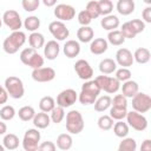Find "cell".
I'll list each match as a JSON object with an SVG mask.
<instances>
[{
	"mask_svg": "<svg viewBox=\"0 0 151 151\" xmlns=\"http://www.w3.org/2000/svg\"><path fill=\"white\" fill-rule=\"evenodd\" d=\"M116 63L122 67H130L134 63L133 54L129 48L122 47L116 52Z\"/></svg>",
	"mask_w": 151,
	"mask_h": 151,
	"instance_id": "15",
	"label": "cell"
},
{
	"mask_svg": "<svg viewBox=\"0 0 151 151\" xmlns=\"http://www.w3.org/2000/svg\"><path fill=\"white\" fill-rule=\"evenodd\" d=\"M54 15L60 21H70L76 17V9L68 4H59L54 8Z\"/></svg>",
	"mask_w": 151,
	"mask_h": 151,
	"instance_id": "13",
	"label": "cell"
},
{
	"mask_svg": "<svg viewBox=\"0 0 151 151\" xmlns=\"http://www.w3.org/2000/svg\"><path fill=\"white\" fill-rule=\"evenodd\" d=\"M132 109L139 113H146L151 110V97L144 92H137L132 97Z\"/></svg>",
	"mask_w": 151,
	"mask_h": 151,
	"instance_id": "7",
	"label": "cell"
},
{
	"mask_svg": "<svg viewBox=\"0 0 151 151\" xmlns=\"http://www.w3.org/2000/svg\"><path fill=\"white\" fill-rule=\"evenodd\" d=\"M54 106H55V100L51 96H45L39 101L40 111H44V112H47V113H50Z\"/></svg>",
	"mask_w": 151,
	"mask_h": 151,
	"instance_id": "36",
	"label": "cell"
},
{
	"mask_svg": "<svg viewBox=\"0 0 151 151\" xmlns=\"http://www.w3.org/2000/svg\"><path fill=\"white\" fill-rule=\"evenodd\" d=\"M8 97H9V96H8L7 91H6V88L2 87V86H0V105H1V104H6Z\"/></svg>",
	"mask_w": 151,
	"mask_h": 151,
	"instance_id": "52",
	"label": "cell"
},
{
	"mask_svg": "<svg viewBox=\"0 0 151 151\" xmlns=\"http://www.w3.org/2000/svg\"><path fill=\"white\" fill-rule=\"evenodd\" d=\"M32 78L37 83H48L55 78V71L52 67H39L32 71Z\"/></svg>",
	"mask_w": 151,
	"mask_h": 151,
	"instance_id": "12",
	"label": "cell"
},
{
	"mask_svg": "<svg viewBox=\"0 0 151 151\" xmlns=\"http://www.w3.org/2000/svg\"><path fill=\"white\" fill-rule=\"evenodd\" d=\"M126 113H127L126 107H116V106L110 107V117L113 120H123L126 117Z\"/></svg>",
	"mask_w": 151,
	"mask_h": 151,
	"instance_id": "38",
	"label": "cell"
},
{
	"mask_svg": "<svg viewBox=\"0 0 151 151\" xmlns=\"http://www.w3.org/2000/svg\"><path fill=\"white\" fill-rule=\"evenodd\" d=\"M111 106L116 107H127V98L124 94H116L111 100Z\"/></svg>",
	"mask_w": 151,
	"mask_h": 151,
	"instance_id": "46",
	"label": "cell"
},
{
	"mask_svg": "<svg viewBox=\"0 0 151 151\" xmlns=\"http://www.w3.org/2000/svg\"><path fill=\"white\" fill-rule=\"evenodd\" d=\"M72 144H73V139L71 133H61L57 138V147L63 151L70 150L72 147Z\"/></svg>",
	"mask_w": 151,
	"mask_h": 151,
	"instance_id": "27",
	"label": "cell"
},
{
	"mask_svg": "<svg viewBox=\"0 0 151 151\" xmlns=\"http://www.w3.org/2000/svg\"><path fill=\"white\" fill-rule=\"evenodd\" d=\"M22 25L28 32H35L40 27V19L35 15H29L24 20Z\"/></svg>",
	"mask_w": 151,
	"mask_h": 151,
	"instance_id": "31",
	"label": "cell"
},
{
	"mask_svg": "<svg viewBox=\"0 0 151 151\" xmlns=\"http://www.w3.org/2000/svg\"><path fill=\"white\" fill-rule=\"evenodd\" d=\"M142 17H143V21H144V22H147V24L151 22V6H150V5H147V6L143 9Z\"/></svg>",
	"mask_w": 151,
	"mask_h": 151,
	"instance_id": "51",
	"label": "cell"
},
{
	"mask_svg": "<svg viewBox=\"0 0 151 151\" xmlns=\"http://www.w3.org/2000/svg\"><path fill=\"white\" fill-rule=\"evenodd\" d=\"M85 123L81 113L77 110H71L66 114V130L71 134H79L84 130Z\"/></svg>",
	"mask_w": 151,
	"mask_h": 151,
	"instance_id": "3",
	"label": "cell"
},
{
	"mask_svg": "<svg viewBox=\"0 0 151 151\" xmlns=\"http://www.w3.org/2000/svg\"><path fill=\"white\" fill-rule=\"evenodd\" d=\"M119 31L122 32V34L124 35L125 39H133V38L137 35L136 32L133 31L131 24H130L129 21H127V22H124V24L122 25V28H120Z\"/></svg>",
	"mask_w": 151,
	"mask_h": 151,
	"instance_id": "44",
	"label": "cell"
},
{
	"mask_svg": "<svg viewBox=\"0 0 151 151\" xmlns=\"http://www.w3.org/2000/svg\"><path fill=\"white\" fill-rule=\"evenodd\" d=\"M143 1H144L146 5H151V0H143Z\"/></svg>",
	"mask_w": 151,
	"mask_h": 151,
	"instance_id": "56",
	"label": "cell"
},
{
	"mask_svg": "<svg viewBox=\"0 0 151 151\" xmlns=\"http://www.w3.org/2000/svg\"><path fill=\"white\" fill-rule=\"evenodd\" d=\"M6 149H5V146L4 145H0V151H5Z\"/></svg>",
	"mask_w": 151,
	"mask_h": 151,
	"instance_id": "57",
	"label": "cell"
},
{
	"mask_svg": "<svg viewBox=\"0 0 151 151\" xmlns=\"http://www.w3.org/2000/svg\"><path fill=\"white\" fill-rule=\"evenodd\" d=\"M126 123L129 126H131L136 131H144L147 127V119L143 113H139L137 111H130L126 113Z\"/></svg>",
	"mask_w": 151,
	"mask_h": 151,
	"instance_id": "8",
	"label": "cell"
},
{
	"mask_svg": "<svg viewBox=\"0 0 151 151\" xmlns=\"http://www.w3.org/2000/svg\"><path fill=\"white\" fill-rule=\"evenodd\" d=\"M107 42H110L113 46H120L125 42V38L122 34V32L119 29H113V31H109L107 34Z\"/></svg>",
	"mask_w": 151,
	"mask_h": 151,
	"instance_id": "30",
	"label": "cell"
},
{
	"mask_svg": "<svg viewBox=\"0 0 151 151\" xmlns=\"http://www.w3.org/2000/svg\"><path fill=\"white\" fill-rule=\"evenodd\" d=\"M2 22L6 25V27H8L12 32L13 31H19L22 26V20L20 14L14 11V9H8L2 15Z\"/></svg>",
	"mask_w": 151,
	"mask_h": 151,
	"instance_id": "10",
	"label": "cell"
},
{
	"mask_svg": "<svg viewBox=\"0 0 151 151\" xmlns=\"http://www.w3.org/2000/svg\"><path fill=\"white\" fill-rule=\"evenodd\" d=\"M28 44L34 50H39V48L44 47V45H45V37L41 33H39L38 31L31 32V34L28 35Z\"/></svg>",
	"mask_w": 151,
	"mask_h": 151,
	"instance_id": "26",
	"label": "cell"
},
{
	"mask_svg": "<svg viewBox=\"0 0 151 151\" xmlns=\"http://www.w3.org/2000/svg\"><path fill=\"white\" fill-rule=\"evenodd\" d=\"M133 28V31L136 32V34H139L142 33L144 29H145V22L140 19H132L131 21H129Z\"/></svg>",
	"mask_w": 151,
	"mask_h": 151,
	"instance_id": "49",
	"label": "cell"
},
{
	"mask_svg": "<svg viewBox=\"0 0 151 151\" xmlns=\"http://www.w3.org/2000/svg\"><path fill=\"white\" fill-rule=\"evenodd\" d=\"M27 66H29L32 70H34V68H39V67L44 66V58L37 52V53L31 58V60H29V63H28Z\"/></svg>",
	"mask_w": 151,
	"mask_h": 151,
	"instance_id": "47",
	"label": "cell"
},
{
	"mask_svg": "<svg viewBox=\"0 0 151 151\" xmlns=\"http://www.w3.org/2000/svg\"><path fill=\"white\" fill-rule=\"evenodd\" d=\"M1 26H2V18H0V28H1Z\"/></svg>",
	"mask_w": 151,
	"mask_h": 151,
	"instance_id": "58",
	"label": "cell"
},
{
	"mask_svg": "<svg viewBox=\"0 0 151 151\" xmlns=\"http://www.w3.org/2000/svg\"><path fill=\"white\" fill-rule=\"evenodd\" d=\"M20 140L19 137L14 133H5L4 139H2V145L5 146L6 150H15L19 147Z\"/></svg>",
	"mask_w": 151,
	"mask_h": 151,
	"instance_id": "25",
	"label": "cell"
},
{
	"mask_svg": "<svg viewBox=\"0 0 151 151\" xmlns=\"http://www.w3.org/2000/svg\"><path fill=\"white\" fill-rule=\"evenodd\" d=\"M7 132V125L4 123V120H0V136H4Z\"/></svg>",
	"mask_w": 151,
	"mask_h": 151,
	"instance_id": "55",
	"label": "cell"
},
{
	"mask_svg": "<svg viewBox=\"0 0 151 151\" xmlns=\"http://www.w3.org/2000/svg\"><path fill=\"white\" fill-rule=\"evenodd\" d=\"M4 87L6 88L8 96L13 99H20L25 94L24 83L20 78H18L15 76H9L8 78H6Z\"/></svg>",
	"mask_w": 151,
	"mask_h": 151,
	"instance_id": "4",
	"label": "cell"
},
{
	"mask_svg": "<svg viewBox=\"0 0 151 151\" xmlns=\"http://www.w3.org/2000/svg\"><path fill=\"white\" fill-rule=\"evenodd\" d=\"M112 127H113V133L119 138H124L129 134V125L123 120H117V123H114Z\"/></svg>",
	"mask_w": 151,
	"mask_h": 151,
	"instance_id": "32",
	"label": "cell"
},
{
	"mask_svg": "<svg viewBox=\"0 0 151 151\" xmlns=\"http://www.w3.org/2000/svg\"><path fill=\"white\" fill-rule=\"evenodd\" d=\"M40 0H21V6L26 12H34L38 9Z\"/></svg>",
	"mask_w": 151,
	"mask_h": 151,
	"instance_id": "45",
	"label": "cell"
},
{
	"mask_svg": "<svg viewBox=\"0 0 151 151\" xmlns=\"http://www.w3.org/2000/svg\"><path fill=\"white\" fill-rule=\"evenodd\" d=\"M27 37L25 34V32L22 31H13L7 38H5L4 42H2V48L7 54H14L19 51L20 47L24 46V44L26 42Z\"/></svg>",
	"mask_w": 151,
	"mask_h": 151,
	"instance_id": "2",
	"label": "cell"
},
{
	"mask_svg": "<svg viewBox=\"0 0 151 151\" xmlns=\"http://www.w3.org/2000/svg\"><path fill=\"white\" fill-rule=\"evenodd\" d=\"M55 149H57V145L53 142H51V140L42 142L38 146V150H40V151H54Z\"/></svg>",
	"mask_w": 151,
	"mask_h": 151,
	"instance_id": "50",
	"label": "cell"
},
{
	"mask_svg": "<svg viewBox=\"0 0 151 151\" xmlns=\"http://www.w3.org/2000/svg\"><path fill=\"white\" fill-rule=\"evenodd\" d=\"M111 97L110 96H101L99 98L96 99V101L93 103L94 105V110L97 112H104L106 110H109L111 107Z\"/></svg>",
	"mask_w": 151,
	"mask_h": 151,
	"instance_id": "29",
	"label": "cell"
},
{
	"mask_svg": "<svg viewBox=\"0 0 151 151\" xmlns=\"http://www.w3.org/2000/svg\"><path fill=\"white\" fill-rule=\"evenodd\" d=\"M137 149V143L133 138L131 137H124L123 140L119 143L118 151H136Z\"/></svg>",
	"mask_w": 151,
	"mask_h": 151,
	"instance_id": "35",
	"label": "cell"
},
{
	"mask_svg": "<svg viewBox=\"0 0 151 151\" xmlns=\"http://www.w3.org/2000/svg\"><path fill=\"white\" fill-rule=\"evenodd\" d=\"M109 48V42L104 38H96L90 41V51L92 54L100 55L104 54Z\"/></svg>",
	"mask_w": 151,
	"mask_h": 151,
	"instance_id": "16",
	"label": "cell"
},
{
	"mask_svg": "<svg viewBox=\"0 0 151 151\" xmlns=\"http://www.w3.org/2000/svg\"><path fill=\"white\" fill-rule=\"evenodd\" d=\"M99 93L100 88L94 80H85V83L81 85L80 93L78 94V100L81 105H91L96 101Z\"/></svg>",
	"mask_w": 151,
	"mask_h": 151,
	"instance_id": "1",
	"label": "cell"
},
{
	"mask_svg": "<svg viewBox=\"0 0 151 151\" xmlns=\"http://www.w3.org/2000/svg\"><path fill=\"white\" fill-rule=\"evenodd\" d=\"M116 70H117V63L111 58H105L99 63V71L101 74H112Z\"/></svg>",
	"mask_w": 151,
	"mask_h": 151,
	"instance_id": "23",
	"label": "cell"
},
{
	"mask_svg": "<svg viewBox=\"0 0 151 151\" xmlns=\"http://www.w3.org/2000/svg\"><path fill=\"white\" fill-rule=\"evenodd\" d=\"M17 114L15 109L12 105H5L0 109V118L2 120H12L14 118V116Z\"/></svg>",
	"mask_w": 151,
	"mask_h": 151,
	"instance_id": "39",
	"label": "cell"
},
{
	"mask_svg": "<svg viewBox=\"0 0 151 151\" xmlns=\"http://www.w3.org/2000/svg\"><path fill=\"white\" fill-rule=\"evenodd\" d=\"M114 72H116V76H114V77H116L120 83H124V81L131 79V76H132V73H131V71L129 70V67H122V68L116 70Z\"/></svg>",
	"mask_w": 151,
	"mask_h": 151,
	"instance_id": "43",
	"label": "cell"
},
{
	"mask_svg": "<svg viewBox=\"0 0 151 151\" xmlns=\"http://www.w3.org/2000/svg\"><path fill=\"white\" fill-rule=\"evenodd\" d=\"M150 58H151V53L146 47H139L133 53V60L137 61L138 64H146L150 61Z\"/></svg>",
	"mask_w": 151,
	"mask_h": 151,
	"instance_id": "28",
	"label": "cell"
},
{
	"mask_svg": "<svg viewBox=\"0 0 151 151\" xmlns=\"http://www.w3.org/2000/svg\"><path fill=\"white\" fill-rule=\"evenodd\" d=\"M32 122H33V124H34V126L37 129H46L51 124V118H50V116H48L47 112L40 111V112H38V113L34 114Z\"/></svg>",
	"mask_w": 151,
	"mask_h": 151,
	"instance_id": "22",
	"label": "cell"
},
{
	"mask_svg": "<svg viewBox=\"0 0 151 151\" xmlns=\"http://www.w3.org/2000/svg\"><path fill=\"white\" fill-rule=\"evenodd\" d=\"M39 129H28L22 138V147L25 151H37L40 142Z\"/></svg>",
	"mask_w": 151,
	"mask_h": 151,
	"instance_id": "6",
	"label": "cell"
},
{
	"mask_svg": "<svg viewBox=\"0 0 151 151\" xmlns=\"http://www.w3.org/2000/svg\"><path fill=\"white\" fill-rule=\"evenodd\" d=\"M48 31L53 35V38H55L57 41H64L70 35V29L66 27L64 21H60V20H54L50 22Z\"/></svg>",
	"mask_w": 151,
	"mask_h": 151,
	"instance_id": "9",
	"label": "cell"
},
{
	"mask_svg": "<svg viewBox=\"0 0 151 151\" xmlns=\"http://www.w3.org/2000/svg\"><path fill=\"white\" fill-rule=\"evenodd\" d=\"M142 151H151V139H145L140 146Z\"/></svg>",
	"mask_w": 151,
	"mask_h": 151,
	"instance_id": "53",
	"label": "cell"
},
{
	"mask_svg": "<svg viewBox=\"0 0 151 151\" xmlns=\"http://www.w3.org/2000/svg\"><path fill=\"white\" fill-rule=\"evenodd\" d=\"M94 37V32L90 26H81L77 31V38L80 42H90Z\"/></svg>",
	"mask_w": 151,
	"mask_h": 151,
	"instance_id": "24",
	"label": "cell"
},
{
	"mask_svg": "<svg viewBox=\"0 0 151 151\" xmlns=\"http://www.w3.org/2000/svg\"><path fill=\"white\" fill-rule=\"evenodd\" d=\"M63 52L70 59H73L76 57H78L79 53H80V44H79V41H77V40H67L63 46Z\"/></svg>",
	"mask_w": 151,
	"mask_h": 151,
	"instance_id": "18",
	"label": "cell"
},
{
	"mask_svg": "<svg viewBox=\"0 0 151 151\" xmlns=\"http://www.w3.org/2000/svg\"><path fill=\"white\" fill-rule=\"evenodd\" d=\"M120 25V21L118 19L117 15H113V14H107V15H104V18L100 20V26L106 29V31H113V29H117Z\"/></svg>",
	"mask_w": 151,
	"mask_h": 151,
	"instance_id": "20",
	"label": "cell"
},
{
	"mask_svg": "<svg viewBox=\"0 0 151 151\" xmlns=\"http://www.w3.org/2000/svg\"><path fill=\"white\" fill-rule=\"evenodd\" d=\"M60 46L57 40H50L44 45V57L47 60H54L59 55Z\"/></svg>",
	"mask_w": 151,
	"mask_h": 151,
	"instance_id": "17",
	"label": "cell"
},
{
	"mask_svg": "<svg viewBox=\"0 0 151 151\" xmlns=\"http://www.w3.org/2000/svg\"><path fill=\"white\" fill-rule=\"evenodd\" d=\"M74 71L77 76L83 80H90L93 77V68L85 59H79L74 64Z\"/></svg>",
	"mask_w": 151,
	"mask_h": 151,
	"instance_id": "14",
	"label": "cell"
},
{
	"mask_svg": "<svg viewBox=\"0 0 151 151\" xmlns=\"http://www.w3.org/2000/svg\"><path fill=\"white\" fill-rule=\"evenodd\" d=\"M120 88H122V94H124L126 98H132L139 91V85L137 81L129 79L123 83Z\"/></svg>",
	"mask_w": 151,
	"mask_h": 151,
	"instance_id": "21",
	"label": "cell"
},
{
	"mask_svg": "<svg viewBox=\"0 0 151 151\" xmlns=\"http://www.w3.org/2000/svg\"><path fill=\"white\" fill-rule=\"evenodd\" d=\"M85 11L91 15L92 19H96V18H98V17L100 15V13H99V8H98V1H96V0H91V1H88V2L86 4V8H85Z\"/></svg>",
	"mask_w": 151,
	"mask_h": 151,
	"instance_id": "42",
	"label": "cell"
},
{
	"mask_svg": "<svg viewBox=\"0 0 151 151\" xmlns=\"http://www.w3.org/2000/svg\"><path fill=\"white\" fill-rule=\"evenodd\" d=\"M136 8V4L133 0H118L116 5V9L122 15H130L133 13Z\"/></svg>",
	"mask_w": 151,
	"mask_h": 151,
	"instance_id": "19",
	"label": "cell"
},
{
	"mask_svg": "<svg viewBox=\"0 0 151 151\" xmlns=\"http://www.w3.org/2000/svg\"><path fill=\"white\" fill-rule=\"evenodd\" d=\"M94 81L98 84L100 91H105L106 93H116L120 88V81L116 77H109L107 74L96 77Z\"/></svg>",
	"mask_w": 151,
	"mask_h": 151,
	"instance_id": "5",
	"label": "cell"
},
{
	"mask_svg": "<svg viewBox=\"0 0 151 151\" xmlns=\"http://www.w3.org/2000/svg\"><path fill=\"white\" fill-rule=\"evenodd\" d=\"M98 8H99L100 15H107V14H111V12L113 11V4L111 0H99Z\"/></svg>",
	"mask_w": 151,
	"mask_h": 151,
	"instance_id": "40",
	"label": "cell"
},
{
	"mask_svg": "<svg viewBox=\"0 0 151 151\" xmlns=\"http://www.w3.org/2000/svg\"><path fill=\"white\" fill-rule=\"evenodd\" d=\"M50 118L51 122H53L54 124H59L63 122V119L65 118V109L57 105L52 109V111L50 112Z\"/></svg>",
	"mask_w": 151,
	"mask_h": 151,
	"instance_id": "34",
	"label": "cell"
},
{
	"mask_svg": "<svg viewBox=\"0 0 151 151\" xmlns=\"http://www.w3.org/2000/svg\"><path fill=\"white\" fill-rule=\"evenodd\" d=\"M41 1H42V4H44L46 7H53V6L57 5V1H58V0H41Z\"/></svg>",
	"mask_w": 151,
	"mask_h": 151,
	"instance_id": "54",
	"label": "cell"
},
{
	"mask_svg": "<svg viewBox=\"0 0 151 151\" xmlns=\"http://www.w3.org/2000/svg\"><path fill=\"white\" fill-rule=\"evenodd\" d=\"M97 124H98V127H99L100 130H103V131H109V130L112 129L114 122H113V119L110 117V114H103V116H100V117L98 118Z\"/></svg>",
	"mask_w": 151,
	"mask_h": 151,
	"instance_id": "37",
	"label": "cell"
},
{
	"mask_svg": "<svg viewBox=\"0 0 151 151\" xmlns=\"http://www.w3.org/2000/svg\"><path fill=\"white\" fill-rule=\"evenodd\" d=\"M0 86H1V85H0Z\"/></svg>",
	"mask_w": 151,
	"mask_h": 151,
	"instance_id": "59",
	"label": "cell"
},
{
	"mask_svg": "<svg viewBox=\"0 0 151 151\" xmlns=\"http://www.w3.org/2000/svg\"><path fill=\"white\" fill-rule=\"evenodd\" d=\"M37 53V50H34L33 47H26V48H24L21 52H20V61L24 64V65H28V63H29V60H31V58L34 55Z\"/></svg>",
	"mask_w": 151,
	"mask_h": 151,
	"instance_id": "41",
	"label": "cell"
},
{
	"mask_svg": "<svg viewBox=\"0 0 151 151\" xmlns=\"http://www.w3.org/2000/svg\"><path fill=\"white\" fill-rule=\"evenodd\" d=\"M77 19H78V22H79L81 26H88V25L91 24V21H92L91 15H90L85 9H84V11H80V12L78 13Z\"/></svg>",
	"mask_w": 151,
	"mask_h": 151,
	"instance_id": "48",
	"label": "cell"
},
{
	"mask_svg": "<svg viewBox=\"0 0 151 151\" xmlns=\"http://www.w3.org/2000/svg\"><path fill=\"white\" fill-rule=\"evenodd\" d=\"M17 114L19 116V118L22 122H29V120L33 119V117L35 114V110L32 106L26 105V106H22L21 109H19V111H18Z\"/></svg>",
	"mask_w": 151,
	"mask_h": 151,
	"instance_id": "33",
	"label": "cell"
},
{
	"mask_svg": "<svg viewBox=\"0 0 151 151\" xmlns=\"http://www.w3.org/2000/svg\"><path fill=\"white\" fill-rule=\"evenodd\" d=\"M78 100V93L73 88H66L63 90L58 96H57V105L66 109L76 104Z\"/></svg>",
	"mask_w": 151,
	"mask_h": 151,
	"instance_id": "11",
	"label": "cell"
}]
</instances>
